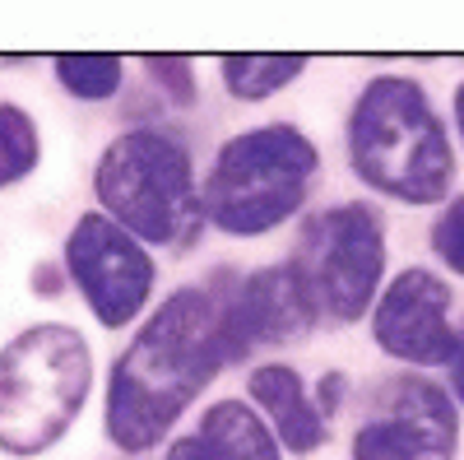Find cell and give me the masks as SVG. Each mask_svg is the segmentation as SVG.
Instances as JSON below:
<instances>
[{
	"instance_id": "cell-6",
	"label": "cell",
	"mask_w": 464,
	"mask_h": 460,
	"mask_svg": "<svg viewBox=\"0 0 464 460\" xmlns=\"http://www.w3.org/2000/svg\"><path fill=\"white\" fill-rule=\"evenodd\" d=\"M385 265L381 219L367 205H339L316 214L302 228L293 275L316 317L358 321L376 298V279Z\"/></svg>"
},
{
	"instance_id": "cell-4",
	"label": "cell",
	"mask_w": 464,
	"mask_h": 460,
	"mask_svg": "<svg viewBox=\"0 0 464 460\" xmlns=\"http://www.w3.org/2000/svg\"><path fill=\"white\" fill-rule=\"evenodd\" d=\"M316 172V149L293 126H265L251 135H237L209 172L205 210L223 233H269L284 223Z\"/></svg>"
},
{
	"instance_id": "cell-18",
	"label": "cell",
	"mask_w": 464,
	"mask_h": 460,
	"mask_svg": "<svg viewBox=\"0 0 464 460\" xmlns=\"http://www.w3.org/2000/svg\"><path fill=\"white\" fill-rule=\"evenodd\" d=\"M455 391L464 400V339H459V349H455Z\"/></svg>"
},
{
	"instance_id": "cell-2",
	"label": "cell",
	"mask_w": 464,
	"mask_h": 460,
	"mask_svg": "<svg viewBox=\"0 0 464 460\" xmlns=\"http://www.w3.org/2000/svg\"><path fill=\"white\" fill-rule=\"evenodd\" d=\"M353 172L409 205H428L450 186V144L437 112L413 80L381 74L372 80L353 107L348 126Z\"/></svg>"
},
{
	"instance_id": "cell-15",
	"label": "cell",
	"mask_w": 464,
	"mask_h": 460,
	"mask_svg": "<svg viewBox=\"0 0 464 460\" xmlns=\"http://www.w3.org/2000/svg\"><path fill=\"white\" fill-rule=\"evenodd\" d=\"M56 74L80 98H111L116 84H121V61L116 56H61Z\"/></svg>"
},
{
	"instance_id": "cell-5",
	"label": "cell",
	"mask_w": 464,
	"mask_h": 460,
	"mask_svg": "<svg viewBox=\"0 0 464 460\" xmlns=\"http://www.w3.org/2000/svg\"><path fill=\"white\" fill-rule=\"evenodd\" d=\"M98 196L116 228L149 242H181L200 214L186 149L159 131H130L102 153Z\"/></svg>"
},
{
	"instance_id": "cell-11",
	"label": "cell",
	"mask_w": 464,
	"mask_h": 460,
	"mask_svg": "<svg viewBox=\"0 0 464 460\" xmlns=\"http://www.w3.org/2000/svg\"><path fill=\"white\" fill-rule=\"evenodd\" d=\"M168 460H279V446L246 405L223 400L200 418L196 433L172 446Z\"/></svg>"
},
{
	"instance_id": "cell-14",
	"label": "cell",
	"mask_w": 464,
	"mask_h": 460,
	"mask_svg": "<svg viewBox=\"0 0 464 460\" xmlns=\"http://www.w3.org/2000/svg\"><path fill=\"white\" fill-rule=\"evenodd\" d=\"M37 163V131L28 122V112L0 103V186L19 181Z\"/></svg>"
},
{
	"instance_id": "cell-17",
	"label": "cell",
	"mask_w": 464,
	"mask_h": 460,
	"mask_svg": "<svg viewBox=\"0 0 464 460\" xmlns=\"http://www.w3.org/2000/svg\"><path fill=\"white\" fill-rule=\"evenodd\" d=\"M149 70H163L159 80H163L181 103H190V65H186V61H172V56H149Z\"/></svg>"
},
{
	"instance_id": "cell-13",
	"label": "cell",
	"mask_w": 464,
	"mask_h": 460,
	"mask_svg": "<svg viewBox=\"0 0 464 460\" xmlns=\"http://www.w3.org/2000/svg\"><path fill=\"white\" fill-rule=\"evenodd\" d=\"M306 56H223V80L237 98H269L302 74Z\"/></svg>"
},
{
	"instance_id": "cell-9",
	"label": "cell",
	"mask_w": 464,
	"mask_h": 460,
	"mask_svg": "<svg viewBox=\"0 0 464 460\" xmlns=\"http://www.w3.org/2000/svg\"><path fill=\"white\" fill-rule=\"evenodd\" d=\"M446 312H450V289L428 270H404L376 302L381 349L404 363H418V367H437V363L455 358L459 335L450 330Z\"/></svg>"
},
{
	"instance_id": "cell-10",
	"label": "cell",
	"mask_w": 464,
	"mask_h": 460,
	"mask_svg": "<svg viewBox=\"0 0 464 460\" xmlns=\"http://www.w3.org/2000/svg\"><path fill=\"white\" fill-rule=\"evenodd\" d=\"M316 321L312 302H306L293 265L251 275L232 298H223V344L227 358H246L260 344H284L306 335Z\"/></svg>"
},
{
	"instance_id": "cell-12",
	"label": "cell",
	"mask_w": 464,
	"mask_h": 460,
	"mask_svg": "<svg viewBox=\"0 0 464 460\" xmlns=\"http://www.w3.org/2000/svg\"><path fill=\"white\" fill-rule=\"evenodd\" d=\"M251 400L269 414V424H275L279 442L293 451V455H306L316 451L321 437H325V414L306 400L302 391V377L293 367H260L251 372Z\"/></svg>"
},
{
	"instance_id": "cell-3",
	"label": "cell",
	"mask_w": 464,
	"mask_h": 460,
	"mask_svg": "<svg viewBox=\"0 0 464 460\" xmlns=\"http://www.w3.org/2000/svg\"><path fill=\"white\" fill-rule=\"evenodd\" d=\"M89 349L70 326H33L0 349V446L37 455L65 437L89 396Z\"/></svg>"
},
{
	"instance_id": "cell-19",
	"label": "cell",
	"mask_w": 464,
	"mask_h": 460,
	"mask_svg": "<svg viewBox=\"0 0 464 460\" xmlns=\"http://www.w3.org/2000/svg\"><path fill=\"white\" fill-rule=\"evenodd\" d=\"M455 117H459V135H464V84L455 89Z\"/></svg>"
},
{
	"instance_id": "cell-1",
	"label": "cell",
	"mask_w": 464,
	"mask_h": 460,
	"mask_svg": "<svg viewBox=\"0 0 464 460\" xmlns=\"http://www.w3.org/2000/svg\"><path fill=\"white\" fill-rule=\"evenodd\" d=\"M223 363V298L205 289L172 293L116 363L107 391L111 442L121 451H149L153 442H163L177 414L209 387Z\"/></svg>"
},
{
	"instance_id": "cell-16",
	"label": "cell",
	"mask_w": 464,
	"mask_h": 460,
	"mask_svg": "<svg viewBox=\"0 0 464 460\" xmlns=\"http://www.w3.org/2000/svg\"><path fill=\"white\" fill-rule=\"evenodd\" d=\"M432 251L450 265L455 275H464V196L450 201V210L432 228Z\"/></svg>"
},
{
	"instance_id": "cell-7",
	"label": "cell",
	"mask_w": 464,
	"mask_h": 460,
	"mask_svg": "<svg viewBox=\"0 0 464 460\" xmlns=\"http://www.w3.org/2000/svg\"><path fill=\"white\" fill-rule=\"evenodd\" d=\"M450 455H455L450 396L428 377L385 381L353 437V460H450Z\"/></svg>"
},
{
	"instance_id": "cell-8",
	"label": "cell",
	"mask_w": 464,
	"mask_h": 460,
	"mask_svg": "<svg viewBox=\"0 0 464 460\" xmlns=\"http://www.w3.org/2000/svg\"><path fill=\"white\" fill-rule=\"evenodd\" d=\"M65 265L102 326H126L144 307L153 284V260L144 256V247L102 214L80 219L65 247Z\"/></svg>"
}]
</instances>
